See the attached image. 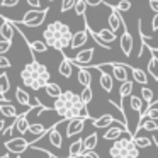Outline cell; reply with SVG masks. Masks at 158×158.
<instances>
[{
  "label": "cell",
  "instance_id": "cell-1",
  "mask_svg": "<svg viewBox=\"0 0 158 158\" xmlns=\"http://www.w3.org/2000/svg\"><path fill=\"white\" fill-rule=\"evenodd\" d=\"M53 110H55L56 114H60L61 119L70 121V119H78V117L90 119V112H89V109H87V106L83 104L82 95H77L72 90L63 92V95L55 100Z\"/></svg>",
  "mask_w": 158,
  "mask_h": 158
},
{
  "label": "cell",
  "instance_id": "cell-2",
  "mask_svg": "<svg viewBox=\"0 0 158 158\" xmlns=\"http://www.w3.org/2000/svg\"><path fill=\"white\" fill-rule=\"evenodd\" d=\"M43 38H44V43L49 48L63 53L72 46L73 32L70 31L68 24H65V22H61V21H55L44 29Z\"/></svg>",
  "mask_w": 158,
  "mask_h": 158
},
{
  "label": "cell",
  "instance_id": "cell-3",
  "mask_svg": "<svg viewBox=\"0 0 158 158\" xmlns=\"http://www.w3.org/2000/svg\"><path fill=\"white\" fill-rule=\"evenodd\" d=\"M49 77L51 75H49L48 68L34 58H32V61L27 63L21 72L22 83H24L26 87H29V89H32V90L46 89V85L51 83L49 82Z\"/></svg>",
  "mask_w": 158,
  "mask_h": 158
},
{
  "label": "cell",
  "instance_id": "cell-4",
  "mask_svg": "<svg viewBox=\"0 0 158 158\" xmlns=\"http://www.w3.org/2000/svg\"><path fill=\"white\" fill-rule=\"evenodd\" d=\"M110 158H138L139 156V148L134 144V136L127 131L121 139L114 141V144L109 150Z\"/></svg>",
  "mask_w": 158,
  "mask_h": 158
},
{
  "label": "cell",
  "instance_id": "cell-5",
  "mask_svg": "<svg viewBox=\"0 0 158 158\" xmlns=\"http://www.w3.org/2000/svg\"><path fill=\"white\" fill-rule=\"evenodd\" d=\"M95 70H99V72H104V73H109V75L114 77V80H117V82H121V83L129 82L131 66L123 65V63L109 61V63H106V65H97Z\"/></svg>",
  "mask_w": 158,
  "mask_h": 158
},
{
  "label": "cell",
  "instance_id": "cell-6",
  "mask_svg": "<svg viewBox=\"0 0 158 158\" xmlns=\"http://www.w3.org/2000/svg\"><path fill=\"white\" fill-rule=\"evenodd\" d=\"M46 14H48V9H43V10H34V9H32V10L26 12L21 21H14V22L24 24V26H27V27H38V26H41L43 22H44Z\"/></svg>",
  "mask_w": 158,
  "mask_h": 158
},
{
  "label": "cell",
  "instance_id": "cell-7",
  "mask_svg": "<svg viewBox=\"0 0 158 158\" xmlns=\"http://www.w3.org/2000/svg\"><path fill=\"white\" fill-rule=\"evenodd\" d=\"M87 27H89V26H87ZM89 32H90V36L94 38V41H95L99 46H102V48H110L109 44L117 39V34L112 31V29H109V27H104V29H100V31H97V32H94L92 29L89 27Z\"/></svg>",
  "mask_w": 158,
  "mask_h": 158
},
{
  "label": "cell",
  "instance_id": "cell-8",
  "mask_svg": "<svg viewBox=\"0 0 158 158\" xmlns=\"http://www.w3.org/2000/svg\"><path fill=\"white\" fill-rule=\"evenodd\" d=\"M95 55V48H89V49H82L75 55V58L72 60L73 65H77L78 68H89L92 66V60Z\"/></svg>",
  "mask_w": 158,
  "mask_h": 158
},
{
  "label": "cell",
  "instance_id": "cell-9",
  "mask_svg": "<svg viewBox=\"0 0 158 158\" xmlns=\"http://www.w3.org/2000/svg\"><path fill=\"white\" fill-rule=\"evenodd\" d=\"M32 143L27 139H24V138H12V139L5 141V148H7V151H10V153H24V151H27V148H31Z\"/></svg>",
  "mask_w": 158,
  "mask_h": 158
},
{
  "label": "cell",
  "instance_id": "cell-10",
  "mask_svg": "<svg viewBox=\"0 0 158 158\" xmlns=\"http://www.w3.org/2000/svg\"><path fill=\"white\" fill-rule=\"evenodd\" d=\"M107 22H109V29H112L114 32H117L119 29H126V22H124L123 19V14H121L117 9H112V12L109 14V19H107Z\"/></svg>",
  "mask_w": 158,
  "mask_h": 158
},
{
  "label": "cell",
  "instance_id": "cell-11",
  "mask_svg": "<svg viewBox=\"0 0 158 158\" xmlns=\"http://www.w3.org/2000/svg\"><path fill=\"white\" fill-rule=\"evenodd\" d=\"M119 46H121V51L124 53V55L129 58L131 56V53H133V46H134V39H133V36L127 32V27L123 31V36L119 38Z\"/></svg>",
  "mask_w": 158,
  "mask_h": 158
},
{
  "label": "cell",
  "instance_id": "cell-12",
  "mask_svg": "<svg viewBox=\"0 0 158 158\" xmlns=\"http://www.w3.org/2000/svg\"><path fill=\"white\" fill-rule=\"evenodd\" d=\"M85 121L83 117H78V119H70L68 121V127H66V138H72L75 134L82 133L83 127H85Z\"/></svg>",
  "mask_w": 158,
  "mask_h": 158
},
{
  "label": "cell",
  "instance_id": "cell-13",
  "mask_svg": "<svg viewBox=\"0 0 158 158\" xmlns=\"http://www.w3.org/2000/svg\"><path fill=\"white\" fill-rule=\"evenodd\" d=\"M14 32H15L14 22L9 21V19H4V21H2V26H0V36H2V39L12 43V39H14Z\"/></svg>",
  "mask_w": 158,
  "mask_h": 158
},
{
  "label": "cell",
  "instance_id": "cell-14",
  "mask_svg": "<svg viewBox=\"0 0 158 158\" xmlns=\"http://www.w3.org/2000/svg\"><path fill=\"white\" fill-rule=\"evenodd\" d=\"M87 39H89V27H83L80 29V31H77L75 34H73V41H72V46L70 48L72 49H78L80 46H83L87 43Z\"/></svg>",
  "mask_w": 158,
  "mask_h": 158
},
{
  "label": "cell",
  "instance_id": "cell-15",
  "mask_svg": "<svg viewBox=\"0 0 158 158\" xmlns=\"http://www.w3.org/2000/svg\"><path fill=\"white\" fill-rule=\"evenodd\" d=\"M63 121H68V119H63ZM61 123V121H60ZM60 123H56L55 126L51 127V129L46 133V138H48V141L53 144V146H56V148H60L61 146V134H60V131H58V124Z\"/></svg>",
  "mask_w": 158,
  "mask_h": 158
},
{
  "label": "cell",
  "instance_id": "cell-16",
  "mask_svg": "<svg viewBox=\"0 0 158 158\" xmlns=\"http://www.w3.org/2000/svg\"><path fill=\"white\" fill-rule=\"evenodd\" d=\"M83 151H85V148H83V139H77V141H73L68 148V158H82Z\"/></svg>",
  "mask_w": 158,
  "mask_h": 158
},
{
  "label": "cell",
  "instance_id": "cell-17",
  "mask_svg": "<svg viewBox=\"0 0 158 158\" xmlns=\"http://www.w3.org/2000/svg\"><path fill=\"white\" fill-rule=\"evenodd\" d=\"M29 119H27V114H21L17 119L14 121V127L19 131V134H26L29 133Z\"/></svg>",
  "mask_w": 158,
  "mask_h": 158
},
{
  "label": "cell",
  "instance_id": "cell-18",
  "mask_svg": "<svg viewBox=\"0 0 158 158\" xmlns=\"http://www.w3.org/2000/svg\"><path fill=\"white\" fill-rule=\"evenodd\" d=\"M58 72H60V75H61V77L70 78V77H72V73H73V63H72V60H68L66 56H63L61 63H60V66H58Z\"/></svg>",
  "mask_w": 158,
  "mask_h": 158
},
{
  "label": "cell",
  "instance_id": "cell-19",
  "mask_svg": "<svg viewBox=\"0 0 158 158\" xmlns=\"http://www.w3.org/2000/svg\"><path fill=\"white\" fill-rule=\"evenodd\" d=\"M124 136V127H109L104 133V139L106 141H117Z\"/></svg>",
  "mask_w": 158,
  "mask_h": 158
},
{
  "label": "cell",
  "instance_id": "cell-20",
  "mask_svg": "<svg viewBox=\"0 0 158 158\" xmlns=\"http://www.w3.org/2000/svg\"><path fill=\"white\" fill-rule=\"evenodd\" d=\"M141 117H143V121L144 119L158 121V100H156V102H153V104H150V106L144 109V112L141 114ZM143 121H141V123H143Z\"/></svg>",
  "mask_w": 158,
  "mask_h": 158
},
{
  "label": "cell",
  "instance_id": "cell-21",
  "mask_svg": "<svg viewBox=\"0 0 158 158\" xmlns=\"http://www.w3.org/2000/svg\"><path fill=\"white\" fill-rule=\"evenodd\" d=\"M148 73L153 77V80L158 82V56H156L155 51H151L150 61H148Z\"/></svg>",
  "mask_w": 158,
  "mask_h": 158
},
{
  "label": "cell",
  "instance_id": "cell-22",
  "mask_svg": "<svg viewBox=\"0 0 158 158\" xmlns=\"http://www.w3.org/2000/svg\"><path fill=\"white\" fill-rule=\"evenodd\" d=\"M15 100H17L21 106H24V107H31V97H29V94L26 92L24 89H21V87H17L15 89Z\"/></svg>",
  "mask_w": 158,
  "mask_h": 158
},
{
  "label": "cell",
  "instance_id": "cell-23",
  "mask_svg": "<svg viewBox=\"0 0 158 158\" xmlns=\"http://www.w3.org/2000/svg\"><path fill=\"white\" fill-rule=\"evenodd\" d=\"M0 114L4 117H15V119L19 117L14 104H9V102H0Z\"/></svg>",
  "mask_w": 158,
  "mask_h": 158
},
{
  "label": "cell",
  "instance_id": "cell-24",
  "mask_svg": "<svg viewBox=\"0 0 158 158\" xmlns=\"http://www.w3.org/2000/svg\"><path fill=\"white\" fill-rule=\"evenodd\" d=\"M114 123H116V119H114L110 114H104V116L99 117V119H94L92 121L94 127H109L110 124H114Z\"/></svg>",
  "mask_w": 158,
  "mask_h": 158
},
{
  "label": "cell",
  "instance_id": "cell-25",
  "mask_svg": "<svg viewBox=\"0 0 158 158\" xmlns=\"http://www.w3.org/2000/svg\"><path fill=\"white\" fill-rule=\"evenodd\" d=\"M100 87H102L106 92H112V89H114V77L112 75H109V73H100Z\"/></svg>",
  "mask_w": 158,
  "mask_h": 158
},
{
  "label": "cell",
  "instance_id": "cell-26",
  "mask_svg": "<svg viewBox=\"0 0 158 158\" xmlns=\"http://www.w3.org/2000/svg\"><path fill=\"white\" fill-rule=\"evenodd\" d=\"M131 73H133V80L136 83H141V85H146L148 83V75L144 70L141 68H131Z\"/></svg>",
  "mask_w": 158,
  "mask_h": 158
},
{
  "label": "cell",
  "instance_id": "cell-27",
  "mask_svg": "<svg viewBox=\"0 0 158 158\" xmlns=\"http://www.w3.org/2000/svg\"><path fill=\"white\" fill-rule=\"evenodd\" d=\"M78 82L82 87H90V83H92V75H90L89 68H78Z\"/></svg>",
  "mask_w": 158,
  "mask_h": 158
},
{
  "label": "cell",
  "instance_id": "cell-28",
  "mask_svg": "<svg viewBox=\"0 0 158 158\" xmlns=\"http://www.w3.org/2000/svg\"><path fill=\"white\" fill-rule=\"evenodd\" d=\"M44 90H46V94H48L49 97H53L55 100H56V99H60V97L63 95V90H61V87H60L58 83H53V82H51V83H48Z\"/></svg>",
  "mask_w": 158,
  "mask_h": 158
},
{
  "label": "cell",
  "instance_id": "cell-29",
  "mask_svg": "<svg viewBox=\"0 0 158 158\" xmlns=\"http://www.w3.org/2000/svg\"><path fill=\"white\" fill-rule=\"evenodd\" d=\"M9 89H10L9 75L5 72H2V73H0V97H2V99H5V94L9 92Z\"/></svg>",
  "mask_w": 158,
  "mask_h": 158
},
{
  "label": "cell",
  "instance_id": "cell-30",
  "mask_svg": "<svg viewBox=\"0 0 158 158\" xmlns=\"http://www.w3.org/2000/svg\"><path fill=\"white\" fill-rule=\"evenodd\" d=\"M97 143H99V136H97V133H92L83 139V148H85V151H94Z\"/></svg>",
  "mask_w": 158,
  "mask_h": 158
},
{
  "label": "cell",
  "instance_id": "cell-31",
  "mask_svg": "<svg viewBox=\"0 0 158 158\" xmlns=\"http://www.w3.org/2000/svg\"><path fill=\"white\" fill-rule=\"evenodd\" d=\"M133 89H134V82H126V83H121V89H119V97L121 99H126V97L133 95Z\"/></svg>",
  "mask_w": 158,
  "mask_h": 158
},
{
  "label": "cell",
  "instance_id": "cell-32",
  "mask_svg": "<svg viewBox=\"0 0 158 158\" xmlns=\"http://www.w3.org/2000/svg\"><path fill=\"white\" fill-rule=\"evenodd\" d=\"M129 107L134 110V112H144L143 110V99L136 95H131L129 97Z\"/></svg>",
  "mask_w": 158,
  "mask_h": 158
},
{
  "label": "cell",
  "instance_id": "cell-33",
  "mask_svg": "<svg viewBox=\"0 0 158 158\" xmlns=\"http://www.w3.org/2000/svg\"><path fill=\"white\" fill-rule=\"evenodd\" d=\"M139 129H146L148 133H155V131H158V124H156V121H151V119H144L143 123L139 124V127H138V131ZM138 136V134H136ZM134 136V138H136Z\"/></svg>",
  "mask_w": 158,
  "mask_h": 158
},
{
  "label": "cell",
  "instance_id": "cell-34",
  "mask_svg": "<svg viewBox=\"0 0 158 158\" xmlns=\"http://www.w3.org/2000/svg\"><path fill=\"white\" fill-rule=\"evenodd\" d=\"M29 48H31V51H32V53H46V51H48L49 46L46 44L44 41L38 39V41H32L31 44H29Z\"/></svg>",
  "mask_w": 158,
  "mask_h": 158
},
{
  "label": "cell",
  "instance_id": "cell-35",
  "mask_svg": "<svg viewBox=\"0 0 158 158\" xmlns=\"http://www.w3.org/2000/svg\"><path fill=\"white\" fill-rule=\"evenodd\" d=\"M153 138H148V136H136L134 138V144H136L138 148H150L151 144H153Z\"/></svg>",
  "mask_w": 158,
  "mask_h": 158
},
{
  "label": "cell",
  "instance_id": "cell-36",
  "mask_svg": "<svg viewBox=\"0 0 158 158\" xmlns=\"http://www.w3.org/2000/svg\"><path fill=\"white\" fill-rule=\"evenodd\" d=\"M141 99H143L144 102H148V106L156 102V100H155V94L150 87H141Z\"/></svg>",
  "mask_w": 158,
  "mask_h": 158
},
{
  "label": "cell",
  "instance_id": "cell-37",
  "mask_svg": "<svg viewBox=\"0 0 158 158\" xmlns=\"http://www.w3.org/2000/svg\"><path fill=\"white\" fill-rule=\"evenodd\" d=\"M29 133L34 134V136H38V138H43L48 131H46V127L43 126V124L36 123V124H31V126H29Z\"/></svg>",
  "mask_w": 158,
  "mask_h": 158
},
{
  "label": "cell",
  "instance_id": "cell-38",
  "mask_svg": "<svg viewBox=\"0 0 158 158\" xmlns=\"http://www.w3.org/2000/svg\"><path fill=\"white\" fill-rule=\"evenodd\" d=\"M87 7H89V5H87L85 0H77L75 9H73V10H75V14L78 15V17H83V15H85V12H87Z\"/></svg>",
  "mask_w": 158,
  "mask_h": 158
},
{
  "label": "cell",
  "instance_id": "cell-39",
  "mask_svg": "<svg viewBox=\"0 0 158 158\" xmlns=\"http://www.w3.org/2000/svg\"><path fill=\"white\" fill-rule=\"evenodd\" d=\"M80 95H82V100H83V104H85V106H89V104L92 102L94 92H92V89H90V87H85V89L82 90V94H80Z\"/></svg>",
  "mask_w": 158,
  "mask_h": 158
},
{
  "label": "cell",
  "instance_id": "cell-40",
  "mask_svg": "<svg viewBox=\"0 0 158 158\" xmlns=\"http://www.w3.org/2000/svg\"><path fill=\"white\" fill-rule=\"evenodd\" d=\"M75 4H77V0H61V12L65 14V12L72 10V9H75Z\"/></svg>",
  "mask_w": 158,
  "mask_h": 158
},
{
  "label": "cell",
  "instance_id": "cell-41",
  "mask_svg": "<svg viewBox=\"0 0 158 158\" xmlns=\"http://www.w3.org/2000/svg\"><path fill=\"white\" fill-rule=\"evenodd\" d=\"M114 9H117L121 14H123V12H127V10L131 9V2H129V0H121V2H119V4H117Z\"/></svg>",
  "mask_w": 158,
  "mask_h": 158
},
{
  "label": "cell",
  "instance_id": "cell-42",
  "mask_svg": "<svg viewBox=\"0 0 158 158\" xmlns=\"http://www.w3.org/2000/svg\"><path fill=\"white\" fill-rule=\"evenodd\" d=\"M10 46H12L10 41H4V39H2V41H0V56H4L5 53L10 49Z\"/></svg>",
  "mask_w": 158,
  "mask_h": 158
},
{
  "label": "cell",
  "instance_id": "cell-43",
  "mask_svg": "<svg viewBox=\"0 0 158 158\" xmlns=\"http://www.w3.org/2000/svg\"><path fill=\"white\" fill-rule=\"evenodd\" d=\"M27 2V5H31L34 10H43L41 9V0H26Z\"/></svg>",
  "mask_w": 158,
  "mask_h": 158
},
{
  "label": "cell",
  "instance_id": "cell-44",
  "mask_svg": "<svg viewBox=\"0 0 158 158\" xmlns=\"http://www.w3.org/2000/svg\"><path fill=\"white\" fill-rule=\"evenodd\" d=\"M12 63L9 61V58H5V56H0V68L5 70V68H10Z\"/></svg>",
  "mask_w": 158,
  "mask_h": 158
},
{
  "label": "cell",
  "instance_id": "cell-45",
  "mask_svg": "<svg viewBox=\"0 0 158 158\" xmlns=\"http://www.w3.org/2000/svg\"><path fill=\"white\" fill-rule=\"evenodd\" d=\"M19 0H2V7H15Z\"/></svg>",
  "mask_w": 158,
  "mask_h": 158
},
{
  "label": "cell",
  "instance_id": "cell-46",
  "mask_svg": "<svg viewBox=\"0 0 158 158\" xmlns=\"http://www.w3.org/2000/svg\"><path fill=\"white\" fill-rule=\"evenodd\" d=\"M87 5H90V7H99V5H102L106 0H85Z\"/></svg>",
  "mask_w": 158,
  "mask_h": 158
},
{
  "label": "cell",
  "instance_id": "cell-47",
  "mask_svg": "<svg viewBox=\"0 0 158 158\" xmlns=\"http://www.w3.org/2000/svg\"><path fill=\"white\" fill-rule=\"evenodd\" d=\"M82 158H100V156L97 155V151L94 150V151H83Z\"/></svg>",
  "mask_w": 158,
  "mask_h": 158
},
{
  "label": "cell",
  "instance_id": "cell-48",
  "mask_svg": "<svg viewBox=\"0 0 158 158\" xmlns=\"http://www.w3.org/2000/svg\"><path fill=\"white\" fill-rule=\"evenodd\" d=\"M148 4H150V9H151V10L158 14V0H148Z\"/></svg>",
  "mask_w": 158,
  "mask_h": 158
},
{
  "label": "cell",
  "instance_id": "cell-49",
  "mask_svg": "<svg viewBox=\"0 0 158 158\" xmlns=\"http://www.w3.org/2000/svg\"><path fill=\"white\" fill-rule=\"evenodd\" d=\"M151 29H153V31H158V14H155V17L151 19Z\"/></svg>",
  "mask_w": 158,
  "mask_h": 158
},
{
  "label": "cell",
  "instance_id": "cell-50",
  "mask_svg": "<svg viewBox=\"0 0 158 158\" xmlns=\"http://www.w3.org/2000/svg\"><path fill=\"white\" fill-rule=\"evenodd\" d=\"M2 158H10V155H9V153H5V155H2Z\"/></svg>",
  "mask_w": 158,
  "mask_h": 158
},
{
  "label": "cell",
  "instance_id": "cell-51",
  "mask_svg": "<svg viewBox=\"0 0 158 158\" xmlns=\"http://www.w3.org/2000/svg\"><path fill=\"white\" fill-rule=\"evenodd\" d=\"M153 139H155V138H153ZM155 143H156V144H158V141H156V139H155Z\"/></svg>",
  "mask_w": 158,
  "mask_h": 158
},
{
  "label": "cell",
  "instance_id": "cell-52",
  "mask_svg": "<svg viewBox=\"0 0 158 158\" xmlns=\"http://www.w3.org/2000/svg\"><path fill=\"white\" fill-rule=\"evenodd\" d=\"M15 158H21V155H17V156H15Z\"/></svg>",
  "mask_w": 158,
  "mask_h": 158
},
{
  "label": "cell",
  "instance_id": "cell-53",
  "mask_svg": "<svg viewBox=\"0 0 158 158\" xmlns=\"http://www.w3.org/2000/svg\"><path fill=\"white\" fill-rule=\"evenodd\" d=\"M155 51H158V46H156V49H155Z\"/></svg>",
  "mask_w": 158,
  "mask_h": 158
},
{
  "label": "cell",
  "instance_id": "cell-54",
  "mask_svg": "<svg viewBox=\"0 0 158 158\" xmlns=\"http://www.w3.org/2000/svg\"><path fill=\"white\" fill-rule=\"evenodd\" d=\"M51 158H58V156H51Z\"/></svg>",
  "mask_w": 158,
  "mask_h": 158
},
{
  "label": "cell",
  "instance_id": "cell-55",
  "mask_svg": "<svg viewBox=\"0 0 158 158\" xmlns=\"http://www.w3.org/2000/svg\"><path fill=\"white\" fill-rule=\"evenodd\" d=\"M49 2H53V0H49Z\"/></svg>",
  "mask_w": 158,
  "mask_h": 158
}]
</instances>
